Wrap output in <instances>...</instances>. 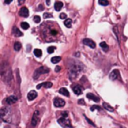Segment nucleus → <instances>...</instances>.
Listing matches in <instances>:
<instances>
[{"instance_id": "nucleus-35", "label": "nucleus", "mask_w": 128, "mask_h": 128, "mask_svg": "<svg viewBox=\"0 0 128 128\" xmlns=\"http://www.w3.org/2000/svg\"><path fill=\"white\" fill-rule=\"evenodd\" d=\"M43 9H44V7H43V5H39V7L37 8V11H43Z\"/></svg>"}, {"instance_id": "nucleus-2", "label": "nucleus", "mask_w": 128, "mask_h": 128, "mask_svg": "<svg viewBox=\"0 0 128 128\" xmlns=\"http://www.w3.org/2000/svg\"><path fill=\"white\" fill-rule=\"evenodd\" d=\"M0 76L2 77L4 82H5L6 83H10L12 80V74L11 70L9 64L6 61H4L0 64Z\"/></svg>"}, {"instance_id": "nucleus-39", "label": "nucleus", "mask_w": 128, "mask_h": 128, "mask_svg": "<svg viewBox=\"0 0 128 128\" xmlns=\"http://www.w3.org/2000/svg\"><path fill=\"white\" fill-rule=\"evenodd\" d=\"M24 2H25V0H19V4H22Z\"/></svg>"}, {"instance_id": "nucleus-18", "label": "nucleus", "mask_w": 128, "mask_h": 128, "mask_svg": "<svg viewBox=\"0 0 128 128\" xmlns=\"http://www.w3.org/2000/svg\"><path fill=\"white\" fill-rule=\"evenodd\" d=\"M59 93L65 96V97H69V92L66 88H61L60 90H59Z\"/></svg>"}, {"instance_id": "nucleus-9", "label": "nucleus", "mask_w": 128, "mask_h": 128, "mask_svg": "<svg viewBox=\"0 0 128 128\" xmlns=\"http://www.w3.org/2000/svg\"><path fill=\"white\" fill-rule=\"evenodd\" d=\"M18 100V98L16 96H10L4 100V102L6 103L7 105H13L14 103H16Z\"/></svg>"}, {"instance_id": "nucleus-36", "label": "nucleus", "mask_w": 128, "mask_h": 128, "mask_svg": "<svg viewBox=\"0 0 128 128\" xmlns=\"http://www.w3.org/2000/svg\"><path fill=\"white\" fill-rule=\"evenodd\" d=\"M62 116H63L62 118H67V117H68V112H67V111H65V112H62Z\"/></svg>"}, {"instance_id": "nucleus-26", "label": "nucleus", "mask_w": 128, "mask_h": 128, "mask_svg": "<svg viewBox=\"0 0 128 128\" xmlns=\"http://www.w3.org/2000/svg\"><path fill=\"white\" fill-rule=\"evenodd\" d=\"M98 4L102 6H106V5L109 4V2L107 0H98Z\"/></svg>"}, {"instance_id": "nucleus-11", "label": "nucleus", "mask_w": 128, "mask_h": 128, "mask_svg": "<svg viewBox=\"0 0 128 128\" xmlns=\"http://www.w3.org/2000/svg\"><path fill=\"white\" fill-rule=\"evenodd\" d=\"M37 98V92L35 90H31L28 95H27V99L29 100V101H33L34 99Z\"/></svg>"}, {"instance_id": "nucleus-12", "label": "nucleus", "mask_w": 128, "mask_h": 128, "mask_svg": "<svg viewBox=\"0 0 128 128\" xmlns=\"http://www.w3.org/2000/svg\"><path fill=\"white\" fill-rule=\"evenodd\" d=\"M10 112V110H8V108H2L1 110H0V117L4 119V118L8 116V113Z\"/></svg>"}, {"instance_id": "nucleus-6", "label": "nucleus", "mask_w": 128, "mask_h": 128, "mask_svg": "<svg viewBox=\"0 0 128 128\" xmlns=\"http://www.w3.org/2000/svg\"><path fill=\"white\" fill-rule=\"evenodd\" d=\"M65 101L60 98H56L54 99V105L55 107H63L65 105Z\"/></svg>"}, {"instance_id": "nucleus-13", "label": "nucleus", "mask_w": 128, "mask_h": 128, "mask_svg": "<svg viewBox=\"0 0 128 128\" xmlns=\"http://www.w3.org/2000/svg\"><path fill=\"white\" fill-rule=\"evenodd\" d=\"M73 91L75 95H81L82 92H83V90H82V87L80 85L75 84L73 86Z\"/></svg>"}, {"instance_id": "nucleus-5", "label": "nucleus", "mask_w": 128, "mask_h": 128, "mask_svg": "<svg viewBox=\"0 0 128 128\" xmlns=\"http://www.w3.org/2000/svg\"><path fill=\"white\" fill-rule=\"evenodd\" d=\"M39 121H40V111H36L34 113V116H33V118H32V125L35 126Z\"/></svg>"}, {"instance_id": "nucleus-19", "label": "nucleus", "mask_w": 128, "mask_h": 128, "mask_svg": "<svg viewBox=\"0 0 128 128\" xmlns=\"http://www.w3.org/2000/svg\"><path fill=\"white\" fill-rule=\"evenodd\" d=\"M103 106H104V108H105V110H107L108 111H114V109H113V107H111V105H109V104H107V103H104L103 104Z\"/></svg>"}, {"instance_id": "nucleus-29", "label": "nucleus", "mask_w": 128, "mask_h": 128, "mask_svg": "<svg viewBox=\"0 0 128 128\" xmlns=\"http://www.w3.org/2000/svg\"><path fill=\"white\" fill-rule=\"evenodd\" d=\"M54 50H55V47H47V53H48V54H53V53L54 52Z\"/></svg>"}, {"instance_id": "nucleus-40", "label": "nucleus", "mask_w": 128, "mask_h": 128, "mask_svg": "<svg viewBox=\"0 0 128 128\" xmlns=\"http://www.w3.org/2000/svg\"><path fill=\"white\" fill-rule=\"evenodd\" d=\"M46 3H47V5H49L50 4V0H46Z\"/></svg>"}, {"instance_id": "nucleus-25", "label": "nucleus", "mask_w": 128, "mask_h": 128, "mask_svg": "<svg viewBox=\"0 0 128 128\" xmlns=\"http://www.w3.org/2000/svg\"><path fill=\"white\" fill-rule=\"evenodd\" d=\"M113 32H114L115 35H116V37H117V39H118V42H120V41H119V33H118V27H117V26L113 27Z\"/></svg>"}, {"instance_id": "nucleus-15", "label": "nucleus", "mask_w": 128, "mask_h": 128, "mask_svg": "<svg viewBox=\"0 0 128 128\" xmlns=\"http://www.w3.org/2000/svg\"><path fill=\"white\" fill-rule=\"evenodd\" d=\"M87 98H89V99H90V100H93L94 102H99V98H98L97 96H95L94 94H92V93H88L87 94Z\"/></svg>"}, {"instance_id": "nucleus-34", "label": "nucleus", "mask_w": 128, "mask_h": 128, "mask_svg": "<svg viewBox=\"0 0 128 128\" xmlns=\"http://www.w3.org/2000/svg\"><path fill=\"white\" fill-rule=\"evenodd\" d=\"M86 118V119H87V121L89 122V123H90V125H92L93 126H95V124H94V123H93L92 121H91L90 119H89L88 118Z\"/></svg>"}, {"instance_id": "nucleus-24", "label": "nucleus", "mask_w": 128, "mask_h": 128, "mask_svg": "<svg viewBox=\"0 0 128 128\" xmlns=\"http://www.w3.org/2000/svg\"><path fill=\"white\" fill-rule=\"evenodd\" d=\"M64 25H65L66 27H68V28H70L71 26H72V20H71L70 19H67L66 20L64 21Z\"/></svg>"}, {"instance_id": "nucleus-31", "label": "nucleus", "mask_w": 128, "mask_h": 128, "mask_svg": "<svg viewBox=\"0 0 128 128\" xmlns=\"http://www.w3.org/2000/svg\"><path fill=\"white\" fill-rule=\"evenodd\" d=\"M52 17H53L52 14L48 13V12H46V13H44V15H43L44 19H47V18H52Z\"/></svg>"}, {"instance_id": "nucleus-32", "label": "nucleus", "mask_w": 128, "mask_h": 128, "mask_svg": "<svg viewBox=\"0 0 128 128\" xmlns=\"http://www.w3.org/2000/svg\"><path fill=\"white\" fill-rule=\"evenodd\" d=\"M60 19H67V14L61 13L60 14Z\"/></svg>"}, {"instance_id": "nucleus-20", "label": "nucleus", "mask_w": 128, "mask_h": 128, "mask_svg": "<svg viewBox=\"0 0 128 128\" xmlns=\"http://www.w3.org/2000/svg\"><path fill=\"white\" fill-rule=\"evenodd\" d=\"M100 47L103 49V51H105V52H107L109 50V46L106 44V42H101L100 43Z\"/></svg>"}, {"instance_id": "nucleus-4", "label": "nucleus", "mask_w": 128, "mask_h": 128, "mask_svg": "<svg viewBox=\"0 0 128 128\" xmlns=\"http://www.w3.org/2000/svg\"><path fill=\"white\" fill-rule=\"evenodd\" d=\"M58 123L63 128H73L71 125L70 121L67 119V118H61L58 119Z\"/></svg>"}, {"instance_id": "nucleus-17", "label": "nucleus", "mask_w": 128, "mask_h": 128, "mask_svg": "<svg viewBox=\"0 0 128 128\" xmlns=\"http://www.w3.org/2000/svg\"><path fill=\"white\" fill-rule=\"evenodd\" d=\"M62 6H63V4H62V2L57 1V2H55V4H54V10L57 11H59L61 10Z\"/></svg>"}, {"instance_id": "nucleus-23", "label": "nucleus", "mask_w": 128, "mask_h": 128, "mask_svg": "<svg viewBox=\"0 0 128 128\" xmlns=\"http://www.w3.org/2000/svg\"><path fill=\"white\" fill-rule=\"evenodd\" d=\"M61 58L60 57V56H54V57H52V59H51V62L52 63H57V62H59V61H61Z\"/></svg>"}, {"instance_id": "nucleus-14", "label": "nucleus", "mask_w": 128, "mask_h": 128, "mask_svg": "<svg viewBox=\"0 0 128 128\" xmlns=\"http://www.w3.org/2000/svg\"><path fill=\"white\" fill-rule=\"evenodd\" d=\"M53 86V83H51V82H46V83H41V84H39L37 86V89H41V87H44V88H51Z\"/></svg>"}, {"instance_id": "nucleus-28", "label": "nucleus", "mask_w": 128, "mask_h": 128, "mask_svg": "<svg viewBox=\"0 0 128 128\" xmlns=\"http://www.w3.org/2000/svg\"><path fill=\"white\" fill-rule=\"evenodd\" d=\"M95 110H98V111H100V110H101V107H100V106H98V105H93V106H91L90 111H94Z\"/></svg>"}, {"instance_id": "nucleus-3", "label": "nucleus", "mask_w": 128, "mask_h": 128, "mask_svg": "<svg viewBox=\"0 0 128 128\" xmlns=\"http://www.w3.org/2000/svg\"><path fill=\"white\" fill-rule=\"evenodd\" d=\"M48 72H49V69H48L47 68L43 67V66L41 68H39L38 69H36V70L34 71V80H36V79H38V78L40 77V75H43V74H47Z\"/></svg>"}, {"instance_id": "nucleus-21", "label": "nucleus", "mask_w": 128, "mask_h": 128, "mask_svg": "<svg viewBox=\"0 0 128 128\" xmlns=\"http://www.w3.org/2000/svg\"><path fill=\"white\" fill-rule=\"evenodd\" d=\"M14 50L15 51H19L21 49V47H22V45H21L20 42H19V41H17V42H15L14 43Z\"/></svg>"}, {"instance_id": "nucleus-27", "label": "nucleus", "mask_w": 128, "mask_h": 128, "mask_svg": "<svg viewBox=\"0 0 128 128\" xmlns=\"http://www.w3.org/2000/svg\"><path fill=\"white\" fill-rule=\"evenodd\" d=\"M20 26L23 28L24 30H26V29H28V28H29V24L26 23V22H21Z\"/></svg>"}, {"instance_id": "nucleus-38", "label": "nucleus", "mask_w": 128, "mask_h": 128, "mask_svg": "<svg viewBox=\"0 0 128 128\" xmlns=\"http://www.w3.org/2000/svg\"><path fill=\"white\" fill-rule=\"evenodd\" d=\"M60 70H61V67L60 66H57V67L55 68V72H59Z\"/></svg>"}, {"instance_id": "nucleus-37", "label": "nucleus", "mask_w": 128, "mask_h": 128, "mask_svg": "<svg viewBox=\"0 0 128 128\" xmlns=\"http://www.w3.org/2000/svg\"><path fill=\"white\" fill-rule=\"evenodd\" d=\"M12 2V0H4V3L6 4H11Z\"/></svg>"}, {"instance_id": "nucleus-1", "label": "nucleus", "mask_w": 128, "mask_h": 128, "mask_svg": "<svg viewBox=\"0 0 128 128\" xmlns=\"http://www.w3.org/2000/svg\"><path fill=\"white\" fill-rule=\"evenodd\" d=\"M83 69V65L79 61H71L68 63V73H69V79L75 80L77 77L78 74Z\"/></svg>"}, {"instance_id": "nucleus-10", "label": "nucleus", "mask_w": 128, "mask_h": 128, "mask_svg": "<svg viewBox=\"0 0 128 128\" xmlns=\"http://www.w3.org/2000/svg\"><path fill=\"white\" fill-rule=\"evenodd\" d=\"M19 16L24 18H27L29 16V11L26 7H22L19 10Z\"/></svg>"}, {"instance_id": "nucleus-8", "label": "nucleus", "mask_w": 128, "mask_h": 128, "mask_svg": "<svg viewBox=\"0 0 128 128\" xmlns=\"http://www.w3.org/2000/svg\"><path fill=\"white\" fill-rule=\"evenodd\" d=\"M83 43L88 46V47H91V48H95L96 47V43H95L94 41L90 40V39H84L83 41Z\"/></svg>"}, {"instance_id": "nucleus-22", "label": "nucleus", "mask_w": 128, "mask_h": 128, "mask_svg": "<svg viewBox=\"0 0 128 128\" xmlns=\"http://www.w3.org/2000/svg\"><path fill=\"white\" fill-rule=\"evenodd\" d=\"M34 55H35L36 57H38V58H40L41 55H42V51H41V49H39V48L34 49Z\"/></svg>"}, {"instance_id": "nucleus-7", "label": "nucleus", "mask_w": 128, "mask_h": 128, "mask_svg": "<svg viewBox=\"0 0 128 128\" xmlns=\"http://www.w3.org/2000/svg\"><path fill=\"white\" fill-rule=\"evenodd\" d=\"M119 76H120V73H119L118 69H114L113 71H111V73L110 74V79L112 80V81L117 80Z\"/></svg>"}, {"instance_id": "nucleus-41", "label": "nucleus", "mask_w": 128, "mask_h": 128, "mask_svg": "<svg viewBox=\"0 0 128 128\" xmlns=\"http://www.w3.org/2000/svg\"><path fill=\"white\" fill-rule=\"evenodd\" d=\"M120 128H125V127H124V126H121V127H120Z\"/></svg>"}, {"instance_id": "nucleus-33", "label": "nucleus", "mask_w": 128, "mask_h": 128, "mask_svg": "<svg viewBox=\"0 0 128 128\" xmlns=\"http://www.w3.org/2000/svg\"><path fill=\"white\" fill-rule=\"evenodd\" d=\"M78 105H85V102L83 99H80L78 100Z\"/></svg>"}, {"instance_id": "nucleus-30", "label": "nucleus", "mask_w": 128, "mask_h": 128, "mask_svg": "<svg viewBox=\"0 0 128 128\" xmlns=\"http://www.w3.org/2000/svg\"><path fill=\"white\" fill-rule=\"evenodd\" d=\"M34 21L35 23L39 24L41 22V17H40V16H35V17L34 18Z\"/></svg>"}, {"instance_id": "nucleus-16", "label": "nucleus", "mask_w": 128, "mask_h": 128, "mask_svg": "<svg viewBox=\"0 0 128 128\" xmlns=\"http://www.w3.org/2000/svg\"><path fill=\"white\" fill-rule=\"evenodd\" d=\"M12 33L14 34L15 36H17V37H21V36H23V34H22V32L19 31V29L18 28V27L14 26L13 29H12Z\"/></svg>"}]
</instances>
